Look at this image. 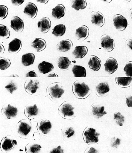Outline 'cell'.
<instances>
[{
	"mask_svg": "<svg viewBox=\"0 0 132 153\" xmlns=\"http://www.w3.org/2000/svg\"><path fill=\"white\" fill-rule=\"evenodd\" d=\"M72 91L76 97L79 99H84L91 94L90 88L84 82L78 80L74 82Z\"/></svg>",
	"mask_w": 132,
	"mask_h": 153,
	"instance_id": "obj_1",
	"label": "cell"
},
{
	"mask_svg": "<svg viewBox=\"0 0 132 153\" xmlns=\"http://www.w3.org/2000/svg\"><path fill=\"white\" fill-rule=\"evenodd\" d=\"M99 135L100 134L91 127H86L83 133V139L88 145L97 144L99 141Z\"/></svg>",
	"mask_w": 132,
	"mask_h": 153,
	"instance_id": "obj_2",
	"label": "cell"
},
{
	"mask_svg": "<svg viewBox=\"0 0 132 153\" xmlns=\"http://www.w3.org/2000/svg\"><path fill=\"white\" fill-rule=\"evenodd\" d=\"M69 102H64L60 105L58 108V113L63 118L71 120L75 117V108Z\"/></svg>",
	"mask_w": 132,
	"mask_h": 153,
	"instance_id": "obj_3",
	"label": "cell"
},
{
	"mask_svg": "<svg viewBox=\"0 0 132 153\" xmlns=\"http://www.w3.org/2000/svg\"><path fill=\"white\" fill-rule=\"evenodd\" d=\"M59 82L50 84L47 88L48 92L51 97L53 99H57L62 97L64 92V90Z\"/></svg>",
	"mask_w": 132,
	"mask_h": 153,
	"instance_id": "obj_4",
	"label": "cell"
},
{
	"mask_svg": "<svg viewBox=\"0 0 132 153\" xmlns=\"http://www.w3.org/2000/svg\"><path fill=\"white\" fill-rule=\"evenodd\" d=\"M18 112L17 108L10 104L4 105L1 109L2 115L7 119L13 118L17 116Z\"/></svg>",
	"mask_w": 132,
	"mask_h": 153,
	"instance_id": "obj_5",
	"label": "cell"
},
{
	"mask_svg": "<svg viewBox=\"0 0 132 153\" xmlns=\"http://www.w3.org/2000/svg\"><path fill=\"white\" fill-rule=\"evenodd\" d=\"M113 21L114 27L119 31H123L127 27L128 23L126 19L121 15H115Z\"/></svg>",
	"mask_w": 132,
	"mask_h": 153,
	"instance_id": "obj_6",
	"label": "cell"
},
{
	"mask_svg": "<svg viewBox=\"0 0 132 153\" xmlns=\"http://www.w3.org/2000/svg\"><path fill=\"white\" fill-rule=\"evenodd\" d=\"M18 133L22 136H26L30 133L31 129V124L26 120H22L18 123Z\"/></svg>",
	"mask_w": 132,
	"mask_h": 153,
	"instance_id": "obj_7",
	"label": "cell"
},
{
	"mask_svg": "<svg viewBox=\"0 0 132 153\" xmlns=\"http://www.w3.org/2000/svg\"><path fill=\"white\" fill-rule=\"evenodd\" d=\"M101 46L107 52H111L115 48L114 40L107 34L103 35L101 37Z\"/></svg>",
	"mask_w": 132,
	"mask_h": 153,
	"instance_id": "obj_8",
	"label": "cell"
},
{
	"mask_svg": "<svg viewBox=\"0 0 132 153\" xmlns=\"http://www.w3.org/2000/svg\"><path fill=\"white\" fill-rule=\"evenodd\" d=\"M9 136L3 138L1 143V149L3 152H7L13 148L17 143L16 140L8 137Z\"/></svg>",
	"mask_w": 132,
	"mask_h": 153,
	"instance_id": "obj_9",
	"label": "cell"
},
{
	"mask_svg": "<svg viewBox=\"0 0 132 153\" xmlns=\"http://www.w3.org/2000/svg\"><path fill=\"white\" fill-rule=\"evenodd\" d=\"M39 82L36 80L30 79L26 81L24 85L25 90L27 93L34 95L39 88Z\"/></svg>",
	"mask_w": 132,
	"mask_h": 153,
	"instance_id": "obj_10",
	"label": "cell"
},
{
	"mask_svg": "<svg viewBox=\"0 0 132 153\" xmlns=\"http://www.w3.org/2000/svg\"><path fill=\"white\" fill-rule=\"evenodd\" d=\"M91 21L92 24L99 27L104 26L105 23V18L101 12L95 11L91 13Z\"/></svg>",
	"mask_w": 132,
	"mask_h": 153,
	"instance_id": "obj_11",
	"label": "cell"
},
{
	"mask_svg": "<svg viewBox=\"0 0 132 153\" xmlns=\"http://www.w3.org/2000/svg\"><path fill=\"white\" fill-rule=\"evenodd\" d=\"M52 125L50 121L46 119L41 120L38 122L37 129L38 131L46 135L50 131Z\"/></svg>",
	"mask_w": 132,
	"mask_h": 153,
	"instance_id": "obj_12",
	"label": "cell"
},
{
	"mask_svg": "<svg viewBox=\"0 0 132 153\" xmlns=\"http://www.w3.org/2000/svg\"><path fill=\"white\" fill-rule=\"evenodd\" d=\"M118 66L117 60L113 57H109L104 64L105 71L108 74H112L117 71Z\"/></svg>",
	"mask_w": 132,
	"mask_h": 153,
	"instance_id": "obj_13",
	"label": "cell"
},
{
	"mask_svg": "<svg viewBox=\"0 0 132 153\" xmlns=\"http://www.w3.org/2000/svg\"><path fill=\"white\" fill-rule=\"evenodd\" d=\"M24 22L17 16L13 17L11 20V27L17 33H22L24 30Z\"/></svg>",
	"mask_w": 132,
	"mask_h": 153,
	"instance_id": "obj_14",
	"label": "cell"
},
{
	"mask_svg": "<svg viewBox=\"0 0 132 153\" xmlns=\"http://www.w3.org/2000/svg\"><path fill=\"white\" fill-rule=\"evenodd\" d=\"M38 27L41 32L46 33L50 30L51 27V22L49 18L45 17L38 21Z\"/></svg>",
	"mask_w": 132,
	"mask_h": 153,
	"instance_id": "obj_15",
	"label": "cell"
},
{
	"mask_svg": "<svg viewBox=\"0 0 132 153\" xmlns=\"http://www.w3.org/2000/svg\"><path fill=\"white\" fill-rule=\"evenodd\" d=\"M38 8L33 3L28 2L26 4L24 13L31 18L34 19L37 17Z\"/></svg>",
	"mask_w": 132,
	"mask_h": 153,
	"instance_id": "obj_16",
	"label": "cell"
},
{
	"mask_svg": "<svg viewBox=\"0 0 132 153\" xmlns=\"http://www.w3.org/2000/svg\"><path fill=\"white\" fill-rule=\"evenodd\" d=\"M96 94L98 97H104L110 91V88L107 83L102 82L96 86Z\"/></svg>",
	"mask_w": 132,
	"mask_h": 153,
	"instance_id": "obj_17",
	"label": "cell"
},
{
	"mask_svg": "<svg viewBox=\"0 0 132 153\" xmlns=\"http://www.w3.org/2000/svg\"><path fill=\"white\" fill-rule=\"evenodd\" d=\"M22 47L21 41L18 38H15L9 44L8 51L10 53H16L20 51Z\"/></svg>",
	"mask_w": 132,
	"mask_h": 153,
	"instance_id": "obj_18",
	"label": "cell"
},
{
	"mask_svg": "<svg viewBox=\"0 0 132 153\" xmlns=\"http://www.w3.org/2000/svg\"><path fill=\"white\" fill-rule=\"evenodd\" d=\"M100 59L95 56L92 55L90 57L88 62L89 68L92 71H97L100 69L101 65Z\"/></svg>",
	"mask_w": 132,
	"mask_h": 153,
	"instance_id": "obj_19",
	"label": "cell"
},
{
	"mask_svg": "<svg viewBox=\"0 0 132 153\" xmlns=\"http://www.w3.org/2000/svg\"><path fill=\"white\" fill-rule=\"evenodd\" d=\"M89 33V31L88 27L83 25L76 29L75 36L77 40L82 39L83 41L88 37Z\"/></svg>",
	"mask_w": 132,
	"mask_h": 153,
	"instance_id": "obj_20",
	"label": "cell"
},
{
	"mask_svg": "<svg viewBox=\"0 0 132 153\" xmlns=\"http://www.w3.org/2000/svg\"><path fill=\"white\" fill-rule=\"evenodd\" d=\"M73 44L69 39H64L60 41L57 44V49L61 52H67L73 47Z\"/></svg>",
	"mask_w": 132,
	"mask_h": 153,
	"instance_id": "obj_21",
	"label": "cell"
},
{
	"mask_svg": "<svg viewBox=\"0 0 132 153\" xmlns=\"http://www.w3.org/2000/svg\"><path fill=\"white\" fill-rule=\"evenodd\" d=\"M66 8L62 4L57 5L55 7L52 9L51 15L52 17L57 20H59L65 15Z\"/></svg>",
	"mask_w": 132,
	"mask_h": 153,
	"instance_id": "obj_22",
	"label": "cell"
},
{
	"mask_svg": "<svg viewBox=\"0 0 132 153\" xmlns=\"http://www.w3.org/2000/svg\"><path fill=\"white\" fill-rule=\"evenodd\" d=\"M88 52V49L85 46H76L72 52L73 56L76 59H82Z\"/></svg>",
	"mask_w": 132,
	"mask_h": 153,
	"instance_id": "obj_23",
	"label": "cell"
},
{
	"mask_svg": "<svg viewBox=\"0 0 132 153\" xmlns=\"http://www.w3.org/2000/svg\"><path fill=\"white\" fill-rule=\"evenodd\" d=\"M57 65L60 69L63 71H67L69 69L71 62L68 57L60 56L57 59Z\"/></svg>",
	"mask_w": 132,
	"mask_h": 153,
	"instance_id": "obj_24",
	"label": "cell"
},
{
	"mask_svg": "<svg viewBox=\"0 0 132 153\" xmlns=\"http://www.w3.org/2000/svg\"><path fill=\"white\" fill-rule=\"evenodd\" d=\"M38 68L40 72L45 74L53 71L54 69V66L52 63L43 61L39 64Z\"/></svg>",
	"mask_w": 132,
	"mask_h": 153,
	"instance_id": "obj_25",
	"label": "cell"
},
{
	"mask_svg": "<svg viewBox=\"0 0 132 153\" xmlns=\"http://www.w3.org/2000/svg\"><path fill=\"white\" fill-rule=\"evenodd\" d=\"M47 45L46 41L40 38L35 39L32 42L31 46L34 48L37 52L42 51L46 48Z\"/></svg>",
	"mask_w": 132,
	"mask_h": 153,
	"instance_id": "obj_26",
	"label": "cell"
},
{
	"mask_svg": "<svg viewBox=\"0 0 132 153\" xmlns=\"http://www.w3.org/2000/svg\"><path fill=\"white\" fill-rule=\"evenodd\" d=\"M38 111L39 110L36 104L33 106H26L24 109V114L28 119L37 115Z\"/></svg>",
	"mask_w": 132,
	"mask_h": 153,
	"instance_id": "obj_27",
	"label": "cell"
},
{
	"mask_svg": "<svg viewBox=\"0 0 132 153\" xmlns=\"http://www.w3.org/2000/svg\"><path fill=\"white\" fill-rule=\"evenodd\" d=\"M35 59V56L33 53H28L24 54L22 57V63L25 67L33 65Z\"/></svg>",
	"mask_w": 132,
	"mask_h": 153,
	"instance_id": "obj_28",
	"label": "cell"
},
{
	"mask_svg": "<svg viewBox=\"0 0 132 153\" xmlns=\"http://www.w3.org/2000/svg\"><path fill=\"white\" fill-rule=\"evenodd\" d=\"M116 83L121 88H128L132 85V77L115 78Z\"/></svg>",
	"mask_w": 132,
	"mask_h": 153,
	"instance_id": "obj_29",
	"label": "cell"
},
{
	"mask_svg": "<svg viewBox=\"0 0 132 153\" xmlns=\"http://www.w3.org/2000/svg\"><path fill=\"white\" fill-rule=\"evenodd\" d=\"M92 112L93 116L98 119L101 118L107 113L105 111L104 106L98 105H94L92 107Z\"/></svg>",
	"mask_w": 132,
	"mask_h": 153,
	"instance_id": "obj_30",
	"label": "cell"
},
{
	"mask_svg": "<svg viewBox=\"0 0 132 153\" xmlns=\"http://www.w3.org/2000/svg\"><path fill=\"white\" fill-rule=\"evenodd\" d=\"M72 71L75 77H86L87 75L85 68L81 65H74L72 69Z\"/></svg>",
	"mask_w": 132,
	"mask_h": 153,
	"instance_id": "obj_31",
	"label": "cell"
},
{
	"mask_svg": "<svg viewBox=\"0 0 132 153\" xmlns=\"http://www.w3.org/2000/svg\"><path fill=\"white\" fill-rule=\"evenodd\" d=\"M41 146L35 143H29L25 146V151L27 153H37L41 151Z\"/></svg>",
	"mask_w": 132,
	"mask_h": 153,
	"instance_id": "obj_32",
	"label": "cell"
},
{
	"mask_svg": "<svg viewBox=\"0 0 132 153\" xmlns=\"http://www.w3.org/2000/svg\"><path fill=\"white\" fill-rule=\"evenodd\" d=\"M66 28L65 25L59 24L56 25L53 29L52 34L56 37L62 36L65 34Z\"/></svg>",
	"mask_w": 132,
	"mask_h": 153,
	"instance_id": "obj_33",
	"label": "cell"
},
{
	"mask_svg": "<svg viewBox=\"0 0 132 153\" xmlns=\"http://www.w3.org/2000/svg\"><path fill=\"white\" fill-rule=\"evenodd\" d=\"M87 6V3L85 0H74L72 1V7L76 11L84 9Z\"/></svg>",
	"mask_w": 132,
	"mask_h": 153,
	"instance_id": "obj_34",
	"label": "cell"
},
{
	"mask_svg": "<svg viewBox=\"0 0 132 153\" xmlns=\"http://www.w3.org/2000/svg\"><path fill=\"white\" fill-rule=\"evenodd\" d=\"M10 36V32L7 27L3 25H0V36L3 39H8Z\"/></svg>",
	"mask_w": 132,
	"mask_h": 153,
	"instance_id": "obj_35",
	"label": "cell"
},
{
	"mask_svg": "<svg viewBox=\"0 0 132 153\" xmlns=\"http://www.w3.org/2000/svg\"><path fill=\"white\" fill-rule=\"evenodd\" d=\"M114 119L118 125L122 126L123 125L125 119L124 117L120 112L116 113L114 115Z\"/></svg>",
	"mask_w": 132,
	"mask_h": 153,
	"instance_id": "obj_36",
	"label": "cell"
},
{
	"mask_svg": "<svg viewBox=\"0 0 132 153\" xmlns=\"http://www.w3.org/2000/svg\"><path fill=\"white\" fill-rule=\"evenodd\" d=\"M11 65L10 60L7 58L1 57L0 60V68L2 71L8 68Z\"/></svg>",
	"mask_w": 132,
	"mask_h": 153,
	"instance_id": "obj_37",
	"label": "cell"
},
{
	"mask_svg": "<svg viewBox=\"0 0 132 153\" xmlns=\"http://www.w3.org/2000/svg\"><path fill=\"white\" fill-rule=\"evenodd\" d=\"M5 88L10 93L13 94L14 91L17 90L18 87L15 82L13 81H11L5 86Z\"/></svg>",
	"mask_w": 132,
	"mask_h": 153,
	"instance_id": "obj_38",
	"label": "cell"
},
{
	"mask_svg": "<svg viewBox=\"0 0 132 153\" xmlns=\"http://www.w3.org/2000/svg\"><path fill=\"white\" fill-rule=\"evenodd\" d=\"M8 13V9L6 6L4 5L0 6V17L2 20L7 17Z\"/></svg>",
	"mask_w": 132,
	"mask_h": 153,
	"instance_id": "obj_39",
	"label": "cell"
},
{
	"mask_svg": "<svg viewBox=\"0 0 132 153\" xmlns=\"http://www.w3.org/2000/svg\"><path fill=\"white\" fill-rule=\"evenodd\" d=\"M125 75L128 76L132 77V62H129L125 67L124 69Z\"/></svg>",
	"mask_w": 132,
	"mask_h": 153,
	"instance_id": "obj_40",
	"label": "cell"
},
{
	"mask_svg": "<svg viewBox=\"0 0 132 153\" xmlns=\"http://www.w3.org/2000/svg\"><path fill=\"white\" fill-rule=\"evenodd\" d=\"M65 135L67 138H69L73 136L75 134V131L72 127H69L65 131Z\"/></svg>",
	"mask_w": 132,
	"mask_h": 153,
	"instance_id": "obj_41",
	"label": "cell"
},
{
	"mask_svg": "<svg viewBox=\"0 0 132 153\" xmlns=\"http://www.w3.org/2000/svg\"><path fill=\"white\" fill-rule=\"evenodd\" d=\"M48 153H63L64 152L63 150L62 149L61 146H59L57 147L53 148L52 149H48Z\"/></svg>",
	"mask_w": 132,
	"mask_h": 153,
	"instance_id": "obj_42",
	"label": "cell"
},
{
	"mask_svg": "<svg viewBox=\"0 0 132 153\" xmlns=\"http://www.w3.org/2000/svg\"><path fill=\"white\" fill-rule=\"evenodd\" d=\"M37 76L36 73L33 71H31L28 72L25 75L26 77H37Z\"/></svg>",
	"mask_w": 132,
	"mask_h": 153,
	"instance_id": "obj_43",
	"label": "cell"
},
{
	"mask_svg": "<svg viewBox=\"0 0 132 153\" xmlns=\"http://www.w3.org/2000/svg\"><path fill=\"white\" fill-rule=\"evenodd\" d=\"M126 104L129 107H132V96L126 98Z\"/></svg>",
	"mask_w": 132,
	"mask_h": 153,
	"instance_id": "obj_44",
	"label": "cell"
},
{
	"mask_svg": "<svg viewBox=\"0 0 132 153\" xmlns=\"http://www.w3.org/2000/svg\"><path fill=\"white\" fill-rule=\"evenodd\" d=\"M25 1H11L12 4L15 6L20 5L23 4Z\"/></svg>",
	"mask_w": 132,
	"mask_h": 153,
	"instance_id": "obj_45",
	"label": "cell"
},
{
	"mask_svg": "<svg viewBox=\"0 0 132 153\" xmlns=\"http://www.w3.org/2000/svg\"><path fill=\"white\" fill-rule=\"evenodd\" d=\"M85 153H98V152L94 148L89 147L87 149Z\"/></svg>",
	"mask_w": 132,
	"mask_h": 153,
	"instance_id": "obj_46",
	"label": "cell"
},
{
	"mask_svg": "<svg viewBox=\"0 0 132 153\" xmlns=\"http://www.w3.org/2000/svg\"><path fill=\"white\" fill-rule=\"evenodd\" d=\"M132 38L128 39L126 41V43L127 45L132 50Z\"/></svg>",
	"mask_w": 132,
	"mask_h": 153,
	"instance_id": "obj_47",
	"label": "cell"
},
{
	"mask_svg": "<svg viewBox=\"0 0 132 153\" xmlns=\"http://www.w3.org/2000/svg\"><path fill=\"white\" fill-rule=\"evenodd\" d=\"M5 51L4 48L2 44H1V48H0V52L1 54H3L4 53Z\"/></svg>",
	"mask_w": 132,
	"mask_h": 153,
	"instance_id": "obj_48",
	"label": "cell"
},
{
	"mask_svg": "<svg viewBox=\"0 0 132 153\" xmlns=\"http://www.w3.org/2000/svg\"><path fill=\"white\" fill-rule=\"evenodd\" d=\"M58 76L56 75L55 73L53 72L50 73L48 76V77H58Z\"/></svg>",
	"mask_w": 132,
	"mask_h": 153,
	"instance_id": "obj_49",
	"label": "cell"
},
{
	"mask_svg": "<svg viewBox=\"0 0 132 153\" xmlns=\"http://www.w3.org/2000/svg\"><path fill=\"white\" fill-rule=\"evenodd\" d=\"M37 1L41 3V4H47L48 1H48V0H43V1H40H40Z\"/></svg>",
	"mask_w": 132,
	"mask_h": 153,
	"instance_id": "obj_50",
	"label": "cell"
}]
</instances>
